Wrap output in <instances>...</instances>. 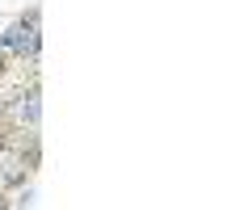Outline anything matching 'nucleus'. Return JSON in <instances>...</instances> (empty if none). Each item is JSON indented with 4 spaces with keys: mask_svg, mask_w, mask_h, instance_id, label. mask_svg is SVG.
Instances as JSON below:
<instances>
[{
    "mask_svg": "<svg viewBox=\"0 0 252 210\" xmlns=\"http://www.w3.org/2000/svg\"><path fill=\"white\" fill-rule=\"evenodd\" d=\"M34 164H38V160L13 151V147H0V189H4V185H21V181H26V173H30Z\"/></svg>",
    "mask_w": 252,
    "mask_h": 210,
    "instance_id": "nucleus-3",
    "label": "nucleus"
},
{
    "mask_svg": "<svg viewBox=\"0 0 252 210\" xmlns=\"http://www.w3.org/2000/svg\"><path fill=\"white\" fill-rule=\"evenodd\" d=\"M38 114H42V105H38V84L21 89L17 97L4 105V122L17 126V130H38Z\"/></svg>",
    "mask_w": 252,
    "mask_h": 210,
    "instance_id": "nucleus-2",
    "label": "nucleus"
},
{
    "mask_svg": "<svg viewBox=\"0 0 252 210\" xmlns=\"http://www.w3.org/2000/svg\"><path fill=\"white\" fill-rule=\"evenodd\" d=\"M38 46H42V17L38 9H30L21 21H13L4 34H0V51L17 59H38Z\"/></svg>",
    "mask_w": 252,
    "mask_h": 210,
    "instance_id": "nucleus-1",
    "label": "nucleus"
},
{
    "mask_svg": "<svg viewBox=\"0 0 252 210\" xmlns=\"http://www.w3.org/2000/svg\"><path fill=\"white\" fill-rule=\"evenodd\" d=\"M4 59H9V55H4V51H0V72H4Z\"/></svg>",
    "mask_w": 252,
    "mask_h": 210,
    "instance_id": "nucleus-4",
    "label": "nucleus"
},
{
    "mask_svg": "<svg viewBox=\"0 0 252 210\" xmlns=\"http://www.w3.org/2000/svg\"><path fill=\"white\" fill-rule=\"evenodd\" d=\"M0 210H9V202H4V193H0Z\"/></svg>",
    "mask_w": 252,
    "mask_h": 210,
    "instance_id": "nucleus-5",
    "label": "nucleus"
}]
</instances>
